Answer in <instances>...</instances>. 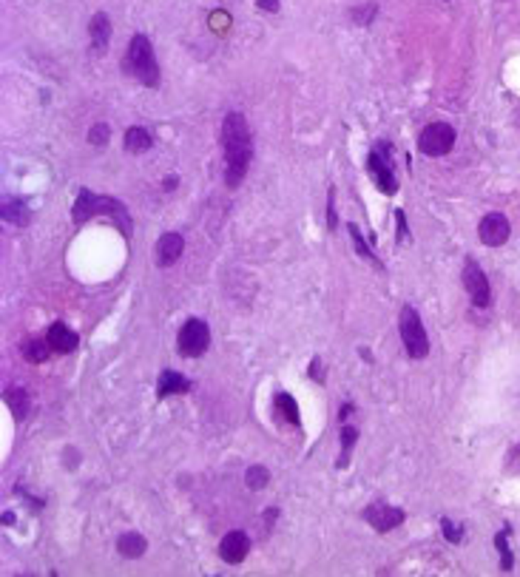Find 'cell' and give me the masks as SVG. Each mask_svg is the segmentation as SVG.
<instances>
[{"instance_id":"cell-8","label":"cell","mask_w":520,"mask_h":577,"mask_svg":"<svg viewBox=\"0 0 520 577\" xmlns=\"http://www.w3.org/2000/svg\"><path fill=\"white\" fill-rule=\"evenodd\" d=\"M364 521H367L375 532H390V529L404 524V509L390 506L384 501H375V504H370L367 509H364Z\"/></svg>"},{"instance_id":"cell-12","label":"cell","mask_w":520,"mask_h":577,"mask_svg":"<svg viewBox=\"0 0 520 577\" xmlns=\"http://www.w3.org/2000/svg\"><path fill=\"white\" fill-rule=\"evenodd\" d=\"M182 251H185V239L179 234H162L157 247H153V262H157V267H171L182 256Z\"/></svg>"},{"instance_id":"cell-15","label":"cell","mask_w":520,"mask_h":577,"mask_svg":"<svg viewBox=\"0 0 520 577\" xmlns=\"http://www.w3.org/2000/svg\"><path fill=\"white\" fill-rule=\"evenodd\" d=\"M182 393H190V381L185 376H179L177 370H165L160 376V387H157V395L160 398H168V395H182Z\"/></svg>"},{"instance_id":"cell-24","label":"cell","mask_w":520,"mask_h":577,"mask_svg":"<svg viewBox=\"0 0 520 577\" xmlns=\"http://www.w3.org/2000/svg\"><path fill=\"white\" fill-rule=\"evenodd\" d=\"M506 535H509L506 529L495 535V546H497V552H500V569H504V572H509L512 563H515V561H512V552H509V546H506Z\"/></svg>"},{"instance_id":"cell-3","label":"cell","mask_w":520,"mask_h":577,"mask_svg":"<svg viewBox=\"0 0 520 577\" xmlns=\"http://www.w3.org/2000/svg\"><path fill=\"white\" fill-rule=\"evenodd\" d=\"M125 71L131 77L148 88H157L160 86V66H157V57H153V46L145 34H134L131 37V46L125 54Z\"/></svg>"},{"instance_id":"cell-21","label":"cell","mask_w":520,"mask_h":577,"mask_svg":"<svg viewBox=\"0 0 520 577\" xmlns=\"http://www.w3.org/2000/svg\"><path fill=\"white\" fill-rule=\"evenodd\" d=\"M3 398L9 404V410L14 413V418H26V413H29V395H26L23 387H9Z\"/></svg>"},{"instance_id":"cell-25","label":"cell","mask_w":520,"mask_h":577,"mask_svg":"<svg viewBox=\"0 0 520 577\" xmlns=\"http://www.w3.org/2000/svg\"><path fill=\"white\" fill-rule=\"evenodd\" d=\"M350 236H353V242H356V251H358V254H361L364 259H370L373 265H378V267H381V262L375 259V254L370 251L367 245H364V239H361V234H358V228H356V225H350Z\"/></svg>"},{"instance_id":"cell-5","label":"cell","mask_w":520,"mask_h":577,"mask_svg":"<svg viewBox=\"0 0 520 577\" xmlns=\"http://www.w3.org/2000/svg\"><path fill=\"white\" fill-rule=\"evenodd\" d=\"M210 344V327L208 321L202 319H188L182 327H179V336H177V347L185 358H197L208 350Z\"/></svg>"},{"instance_id":"cell-27","label":"cell","mask_w":520,"mask_h":577,"mask_svg":"<svg viewBox=\"0 0 520 577\" xmlns=\"http://www.w3.org/2000/svg\"><path fill=\"white\" fill-rule=\"evenodd\" d=\"M441 529H444V535H447L449 543H460V541H464V529H458L452 521H447V517L441 521Z\"/></svg>"},{"instance_id":"cell-28","label":"cell","mask_w":520,"mask_h":577,"mask_svg":"<svg viewBox=\"0 0 520 577\" xmlns=\"http://www.w3.org/2000/svg\"><path fill=\"white\" fill-rule=\"evenodd\" d=\"M350 17H353V21H356V23H361V26H367V23L373 21V17H375V6H364V9H353V12H350Z\"/></svg>"},{"instance_id":"cell-22","label":"cell","mask_w":520,"mask_h":577,"mask_svg":"<svg viewBox=\"0 0 520 577\" xmlns=\"http://www.w3.org/2000/svg\"><path fill=\"white\" fill-rule=\"evenodd\" d=\"M245 484H247V489L259 492V489H264L267 484H271V472H267V467H250L245 472Z\"/></svg>"},{"instance_id":"cell-26","label":"cell","mask_w":520,"mask_h":577,"mask_svg":"<svg viewBox=\"0 0 520 577\" xmlns=\"http://www.w3.org/2000/svg\"><path fill=\"white\" fill-rule=\"evenodd\" d=\"M108 134H111V128H108L106 123L94 125V128L88 131V143H91V145H106V143H108Z\"/></svg>"},{"instance_id":"cell-33","label":"cell","mask_w":520,"mask_h":577,"mask_svg":"<svg viewBox=\"0 0 520 577\" xmlns=\"http://www.w3.org/2000/svg\"><path fill=\"white\" fill-rule=\"evenodd\" d=\"M350 410H353V407H350V404H344V407H341V413H338V418H341V421H344V418H347V415H350Z\"/></svg>"},{"instance_id":"cell-6","label":"cell","mask_w":520,"mask_h":577,"mask_svg":"<svg viewBox=\"0 0 520 577\" xmlns=\"http://www.w3.org/2000/svg\"><path fill=\"white\" fill-rule=\"evenodd\" d=\"M455 145V128L447 123H430L418 134V148L427 157H444Z\"/></svg>"},{"instance_id":"cell-31","label":"cell","mask_w":520,"mask_h":577,"mask_svg":"<svg viewBox=\"0 0 520 577\" xmlns=\"http://www.w3.org/2000/svg\"><path fill=\"white\" fill-rule=\"evenodd\" d=\"M310 376H313L316 381H321V361H319V358H313V364H310Z\"/></svg>"},{"instance_id":"cell-10","label":"cell","mask_w":520,"mask_h":577,"mask_svg":"<svg viewBox=\"0 0 520 577\" xmlns=\"http://www.w3.org/2000/svg\"><path fill=\"white\" fill-rule=\"evenodd\" d=\"M367 168H370L373 182L378 185V191H381V194H395V191H398V180H395L393 168H390V160H387V157H384V154H381V148L370 154V162H367Z\"/></svg>"},{"instance_id":"cell-4","label":"cell","mask_w":520,"mask_h":577,"mask_svg":"<svg viewBox=\"0 0 520 577\" xmlns=\"http://www.w3.org/2000/svg\"><path fill=\"white\" fill-rule=\"evenodd\" d=\"M398 327H401V341L404 347H407L410 358H427L430 353V339H427V330H423L421 324V316L415 313V307H401V319H398Z\"/></svg>"},{"instance_id":"cell-14","label":"cell","mask_w":520,"mask_h":577,"mask_svg":"<svg viewBox=\"0 0 520 577\" xmlns=\"http://www.w3.org/2000/svg\"><path fill=\"white\" fill-rule=\"evenodd\" d=\"M88 34H91V46L97 54H106L108 51V43H111V21L106 12H97L91 17V26H88Z\"/></svg>"},{"instance_id":"cell-18","label":"cell","mask_w":520,"mask_h":577,"mask_svg":"<svg viewBox=\"0 0 520 577\" xmlns=\"http://www.w3.org/2000/svg\"><path fill=\"white\" fill-rule=\"evenodd\" d=\"M151 145H153V140H151V134H148L145 128L131 125V128L125 131V151H128V154H145Z\"/></svg>"},{"instance_id":"cell-13","label":"cell","mask_w":520,"mask_h":577,"mask_svg":"<svg viewBox=\"0 0 520 577\" xmlns=\"http://www.w3.org/2000/svg\"><path fill=\"white\" fill-rule=\"evenodd\" d=\"M46 339H49V344H51L54 353H71V350H77V344H80L77 333L71 330V327H66L63 321L51 324L49 333H46Z\"/></svg>"},{"instance_id":"cell-2","label":"cell","mask_w":520,"mask_h":577,"mask_svg":"<svg viewBox=\"0 0 520 577\" xmlns=\"http://www.w3.org/2000/svg\"><path fill=\"white\" fill-rule=\"evenodd\" d=\"M111 217L114 222L120 225V230H125V236H131V217H128V210L123 202L117 199H111V197H97V194H91V191H80L77 194V202H74V210H71V219L77 225H83L88 222L91 217Z\"/></svg>"},{"instance_id":"cell-9","label":"cell","mask_w":520,"mask_h":577,"mask_svg":"<svg viewBox=\"0 0 520 577\" xmlns=\"http://www.w3.org/2000/svg\"><path fill=\"white\" fill-rule=\"evenodd\" d=\"M478 234H480V242L489 245V247H500L509 234H512V228H509V219L504 214H486L484 219H480V228H478Z\"/></svg>"},{"instance_id":"cell-19","label":"cell","mask_w":520,"mask_h":577,"mask_svg":"<svg viewBox=\"0 0 520 577\" xmlns=\"http://www.w3.org/2000/svg\"><path fill=\"white\" fill-rule=\"evenodd\" d=\"M21 350H23V358L26 361L43 364L49 358V353H51V344H49V339H26Z\"/></svg>"},{"instance_id":"cell-16","label":"cell","mask_w":520,"mask_h":577,"mask_svg":"<svg viewBox=\"0 0 520 577\" xmlns=\"http://www.w3.org/2000/svg\"><path fill=\"white\" fill-rule=\"evenodd\" d=\"M273 404H276V415H279L282 421H287V424H293V427H299V424H301L299 404H296V398H293L290 393H276Z\"/></svg>"},{"instance_id":"cell-17","label":"cell","mask_w":520,"mask_h":577,"mask_svg":"<svg viewBox=\"0 0 520 577\" xmlns=\"http://www.w3.org/2000/svg\"><path fill=\"white\" fill-rule=\"evenodd\" d=\"M117 549H120L123 557H131V561H137V557L145 554L148 543H145V537H143L140 532H125L120 541H117Z\"/></svg>"},{"instance_id":"cell-30","label":"cell","mask_w":520,"mask_h":577,"mask_svg":"<svg viewBox=\"0 0 520 577\" xmlns=\"http://www.w3.org/2000/svg\"><path fill=\"white\" fill-rule=\"evenodd\" d=\"M256 6L264 12H279V0H256Z\"/></svg>"},{"instance_id":"cell-29","label":"cell","mask_w":520,"mask_h":577,"mask_svg":"<svg viewBox=\"0 0 520 577\" xmlns=\"http://www.w3.org/2000/svg\"><path fill=\"white\" fill-rule=\"evenodd\" d=\"M333 194L336 191H330V202H327V228H336V208H333Z\"/></svg>"},{"instance_id":"cell-23","label":"cell","mask_w":520,"mask_h":577,"mask_svg":"<svg viewBox=\"0 0 520 577\" xmlns=\"http://www.w3.org/2000/svg\"><path fill=\"white\" fill-rule=\"evenodd\" d=\"M356 438H358V432H356L353 427H344V430H341V458H338V469L347 467V458H350V450H353V444H356Z\"/></svg>"},{"instance_id":"cell-11","label":"cell","mask_w":520,"mask_h":577,"mask_svg":"<svg viewBox=\"0 0 520 577\" xmlns=\"http://www.w3.org/2000/svg\"><path fill=\"white\" fill-rule=\"evenodd\" d=\"M247 549H250V541H247L245 532H227L219 541V557L225 563H230V566L242 563L247 557Z\"/></svg>"},{"instance_id":"cell-32","label":"cell","mask_w":520,"mask_h":577,"mask_svg":"<svg viewBox=\"0 0 520 577\" xmlns=\"http://www.w3.org/2000/svg\"><path fill=\"white\" fill-rule=\"evenodd\" d=\"M162 188H165V191H168V188H177V177H168V180L162 182Z\"/></svg>"},{"instance_id":"cell-7","label":"cell","mask_w":520,"mask_h":577,"mask_svg":"<svg viewBox=\"0 0 520 577\" xmlns=\"http://www.w3.org/2000/svg\"><path fill=\"white\" fill-rule=\"evenodd\" d=\"M464 287H467V293L472 299L475 307H486L492 302V291H489V279L486 273L480 271V265L475 259H469L464 265Z\"/></svg>"},{"instance_id":"cell-1","label":"cell","mask_w":520,"mask_h":577,"mask_svg":"<svg viewBox=\"0 0 520 577\" xmlns=\"http://www.w3.org/2000/svg\"><path fill=\"white\" fill-rule=\"evenodd\" d=\"M222 148H225V182L227 188L242 185L250 160H253V137L245 114L230 111L222 123Z\"/></svg>"},{"instance_id":"cell-20","label":"cell","mask_w":520,"mask_h":577,"mask_svg":"<svg viewBox=\"0 0 520 577\" xmlns=\"http://www.w3.org/2000/svg\"><path fill=\"white\" fill-rule=\"evenodd\" d=\"M3 219L9 222V225H17V228H23L26 222H29V208L21 202V199H3Z\"/></svg>"}]
</instances>
